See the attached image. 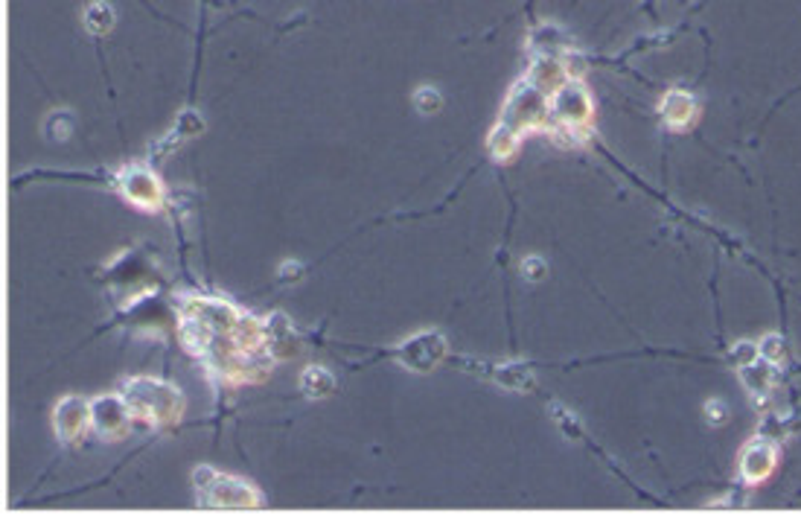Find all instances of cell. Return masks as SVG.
I'll return each mask as SVG.
<instances>
[{
  "label": "cell",
  "instance_id": "cell-3",
  "mask_svg": "<svg viewBox=\"0 0 801 516\" xmlns=\"http://www.w3.org/2000/svg\"><path fill=\"white\" fill-rule=\"evenodd\" d=\"M134 420L149 426H175L184 417V394L178 385L158 377H129L117 391Z\"/></svg>",
  "mask_w": 801,
  "mask_h": 516
},
{
  "label": "cell",
  "instance_id": "cell-10",
  "mask_svg": "<svg viewBox=\"0 0 801 516\" xmlns=\"http://www.w3.org/2000/svg\"><path fill=\"white\" fill-rule=\"evenodd\" d=\"M778 464V447L772 441H752L740 452V476L743 482L761 484L772 476Z\"/></svg>",
  "mask_w": 801,
  "mask_h": 516
},
{
  "label": "cell",
  "instance_id": "cell-9",
  "mask_svg": "<svg viewBox=\"0 0 801 516\" xmlns=\"http://www.w3.org/2000/svg\"><path fill=\"white\" fill-rule=\"evenodd\" d=\"M53 429L65 447L79 444L91 432V403L82 397H62L53 412Z\"/></svg>",
  "mask_w": 801,
  "mask_h": 516
},
{
  "label": "cell",
  "instance_id": "cell-13",
  "mask_svg": "<svg viewBox=\"0 0 801 516\" xmlns=\"http://www.w3.org/2000/svg\"><path fill=\"white\" fill-rule=\"evenodd\" d=\"M201 132H204V120H201L199 111H196V108H184V111L178 114V120H175V126H172L169 138L161 140V146H158V155H164V152H169V149H175L181 140L196 138V135H201Z\"/></svg>",
  "mask_w": 801,
  "mask_h": 516
},
{
  "label": "cell",
  "instance_id": "cell-12",
  "mask_svg": "<svg viewBox=\"0 0 801 516\" xmlns=\"http://www.w3.org/2000/svg\"><path fill=\"white\" fill-rule=\"evenodd\" d=\"M740 371V377H743V385L749 388V394L758 400V403H764L769 397V391H772V385H775V377H772V365H769L767 359H755V362H749V365H743V368H737Z\"/></svg>",
  "mask_w": 801,
  "mask_h": 516
},
{
  "label": "cell",
  "instance_id": "cell-14",
  "mask_svg": "<svg viewBox=\"0 0 801 516\" xmlns=\"http://www.w3.org/2000/svg\"><path fill=\"white\" fill-rule=\"evenodd\" d=\"M301 394L306 400H327L335 394V377L324 365H309L301 374Z\"/></svg>",
  "mask_w": 801,
  "mask_h": 516
},
{
  "label": "cell",
  "instance_id": "cell-22",
  "mask_svg": "<svg viewBox=\"0 0 801 516\" xmlns=\"http://www.w3.org/2000/svg\"><path fill=\"white\" fill-rule=\"evenodd\" d=\"M705 412L711 414V423H714V426H720V423H723V417H726V409H723L720 403H708V409H705Z\"/></svg>",
  "mask_w": 801,
  "mask_h": 516
},
{
  "label": "cell",
  "instance_id": "cell-18",
  "mask_svg": "<svg viewBox=\"0 0 801 516\" xmlns=\"http://www.w3.org/2000/svg\"><path fill=\"white\" fill-rule=\"evenodd\" d=\"M414 108H417L423 117H432V114H437V111L443 108V94H440L434 85H420V88L414 91Z\"/></svg>",
  "mask_w": 801,
  "mask_h": 516
},
{
  "label": "cell",
  "instance_id": "cell-6",
  "mask_svg": "<svg viewBox=\"0 0 801 516\" xmlns=\"http://www.w3.org/2000/svg\"><path fill=\"white\" fill-rule=\"evenodd\" d=\"M446 339L437 330H423L394 347V359L411 374H429L446 356Z\"/></svg>",
  "mask_w": 801,
  "mask_h": 516
},
{
  "label": "cell",
  "instance_id": "cell-16",
  "mask_svg": "<svg viewBox=\"0 0 801 516\" xmlns=\"http://www.w3.org/2000/svg\"><path fill=\"white\" fill-rule=\"evenodd\" d=\"M82 21H85V30H88L91 35H105V33H111V27H114L117 15H114V9H111L108 3L97 0V3H91V6L85 9Z\"/></svg>",
  "mask_w": 801,
  "mask_h": 516
},
{
  "label": "cell",
  "instance_id": "cell-1",
  "mask_svg": "<svg viewBox=\"0 0 801 516\" xmlns=\"http://www.w3.org/2000/svg\"><path fill=\"white\" fill-rule=\"evenodd\" d=\"M181 344L222 382H257L274 365L268 321L228 301L187 295L178 304Z\"/></svg>",
  "mask_w": 801,
  "mask_h": 516
},
{
  "label": "cell",
  "instance_id": "cell-15",
  "mask_svg": "<svg viewBox=\"0 0 801 516\" xmlns=\"http://www.w3.org/2000/svg\"><path fill=\"white\" fill-rule=\"evenodd\" d=\"M493 379H496L499 385H504V388H513V391H525V388L534 385L531 368L522 365V362H507V365L493 368Z\"/></svg>",
  "mask_w": 801,
  "mask_h": 516
},
{
  "label": "cell",
  "instance_id": "cell-4",
  "mask_svg": "<svg viewBox=\"0 0 801 516\" xmlns=\"http://www.w3.org/2000/svg\"><path fill=\"white\" fill-rule=\"evenodd\" d=\"M595 114L592 94L580 79H568L566 85L551 97V135L563 146H577L589 138V123Z\"/></svg>",
  "mask_w": 801,
  "mask_h": 516
},
{
  "label": "cell",
  "instance_id": "cell-21",
  "mask_svg": "<svg viewBox=\"0 0 801 516\" xmlns=\"http://www.w3.org/2000/svg\"><path fill=\"white\" fill-rule=\"evenodd\" d=\"M522 275L528 277V280H539V277L545 275V263L539 257H528L525 266H522Z\"/></svg>",
  "mask_w": 801,
  "mask_h": 516
},
{
  "label": "cell",
  "instance_id": "cell-11",
  "mask_svg": "<svg viewBox=\"0 0 801 516\" xmlns=\"http://www.w3.org/2000/svg\"><path fill=\"white\" fill-rule=\"evenodd\" d=\"M659 114H662V120H665L668 129L685 132V129L694 126V120L700 114V103H697L694 94H688L682 88H670L668 94L662 97V103H659Z\"/></svg>",
  "mask_w": 801,
  "mask_h": 516
},
{
  "label": "cell",
  "instance_id": "cell-20",
  "mask_svg": "<svg viewBox=\"0 0 801 516\" xmlns=\"http://www.w3.org/2000/svg\"><path fill=\"white\" fill-rule=\"evenodd\" d=\"M761 353H758V347L752 342H737L735 347H732V362H735L737 368H743V365H749V362H755Z\"/></svg>",
  "mask_w": 801,
  "mask_h": 516
},
{
  "label": "cell",
  "instance_id": "cell-2",
  "mask_svg": "<svg viewBox=\"0 0 801 516\" xmlns=\"http://www.w3.org/2000/svg\"><path fill=\"white\" fill-rule=\"evenodd\" d=\"M534 129H551V94L525 76L522 82L513 85L507 103L501 108L499 123L487 138L493 158L496 161L513 158L522 138Z\"/></svg>",
  "mask_w": 801,
  "mask_h": 516
},
{
  "label": "cell",
  "instance_id": "cell-7",
  "mask_svg": "<svg viewBox=\"0 0 801 516\" xmlns=\"http://www.w3.org/2000/svg\"><path fill=\"white\" fill-rule=\"evenodd\" d=\"M117 190L123 193V199L129 205L140 207L146 213H155L164 207V184L158 181V175L140 164H129L117 175Z\"/></svg>",
  "mask_w": 801,
  "mask_h": 516
},
{
  "label": "cell",
  "instance_id": "cell-5",
  "mask_svg": "<svg viewBox=\"0 0 801 516\" xmlns=\"http://www.w3.org/2000/svg\"><path fill=\"white\" fill-rule=\"evenodd\" d=\"M193 487H196V502L201 508H260L263 496L254 484L242 482L236 476L219 473L213 467H199L193 473Z\"/></svg>",
  "mask_w": 801,
  "mask_h": 516
},
{
  "label": "cell",
  "instance_id": "cell-8",
  "mask_svg": "<svg viewBox=\"0 0 801 516\" xmlns=\"http://www.w3.org/2000/svg\"><path fill=\"white\" fill-rule=\"evenodd\" d=\"M134 417L120 394H105L91 403V432L102 441H120L129 435Z\"/></svg>",
  "mask_w": 801,
  "mask_h": 516
},
{
  "label": "cell",
  "instance_id": "cell-19",
  "mask_svg": "<svg viewBox=\"0 0 801 516\" xmlns=\"http://www.w3.org/2000/svg\"><path fill=\"white\" fill-rule=\"evenodd\" d=\"M758 353H761V359H767L769 365L784 362V339L775 336V333H769V336H764L761 344H758Z\"/></svg>",
  "mask_w": 801,
  "mask_h": 516
},
{
  "label": "cell",
  "instance_id": "cell-23",
  "mask_svg": "<svg viewBox=\"0 0 801 516\" xmlns=\"http://www.w3.org/2000/svg\"><path fill=\"white\" fill-rule=\"evenodd\" d=\"M298 275H303L301 263L292 260V263H283V266H280V277H298Z\"/></svg>",
  "mask_w": 801,
  "mask_h": 516
},
{
  "label": "cell",
  "instance_id": "cell-17",
  "mask_svg": "<svg viewBox=\"0 0 801 516\" xmlns=\"http://www.w3.org/2000/svg\"><path fill=\"white\" fill-rule=\"evenodd\" d=\"M73 129H76V120H73V111H67V108L47 114V120H44V138L53 140V143H65L73 135Z\"/></svg>",
  "mask_w": 801,
  "mask_h": 516
}]
</instances>
